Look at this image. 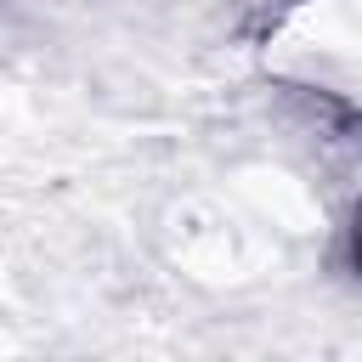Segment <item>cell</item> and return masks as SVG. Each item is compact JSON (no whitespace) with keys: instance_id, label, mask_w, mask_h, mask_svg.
Instances as JSON below:
<instances>
[{"instance_id":"1","label":"cell","mask_w":362,"mask_h":362,"mask_svg":"<svg viewBox=\"0 0 362 362\" xmlns=\"http://www.w3.org/2000/svg\"><path fill=\"white\" fill-rule=\"evenodd\" d=\"M334 249H339V266L362 283V198L345 209V221H339V238H334Z\"/></svg>"}]
</instances>
